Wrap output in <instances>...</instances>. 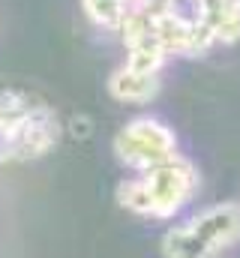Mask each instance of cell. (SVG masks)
<instances>
[{
  "mask_svg": "<svg viewBox=\"0 0 240 258\" xmlns=\"http://www.w3.org/2000/svg\"><path fill=\"white\" fill-rule=\"evenodd\" d=\"M192 189H195V171L183 159L171 156V159L147 168L144 177L120 186V201L135 213L162 219V216H171L189 198Z\"/></svg>",
  "mask_w": 240,
  "mask_h": 258,
  "instance_id": "obj_1",
  "label": "cell"
},
{
  "mask_svg": "<svg viewBox=\"0 0 240 258\" xmlns=\"http://www.w3.org/2000/svg\"><path fill=\"white\" fill-rule=\"evenodd\" d=\"M240 234V210L225 204L201 213L189 225L174 228L165 237L168 258H216L222 246H228Z\"/></svg>",
  "mask_w": 240,
  "mask_h": 258,
  "instance_id": "obj_2",
  "label": "cell"
},
{
  "mask_svg": "<svg viewBox=\"0 0 240 258\" xmlns=\"http://www.w3.org/2000/svg\"><path fill=\"white\" fill-rule=\"evenodd\" d=\"M174 135L156 120H135L117 135V156L132 168H153L174 156Z\"/></svg>",
  "mask_w": 240,
  "mask_h": 258,
  "instance_id": "obj_3",
  "label": "cell"
},
{
  "mask_svg": "<svg viewBox=\"0 0 240 258\" xmlns=\"http://www.w3.org/2000/svg\"><path fill=\"white\" fill-rule=\"evenodd\" d=\"M192 15L213 42L231 45L240 39V0H195Z\"/></svg>",
  "mask_w": 240,
  "mask_h": 258,
  "instance_id": "obj_4",
  "label": "cell"
},
{
  "mask_svg": "<svg viewBox=\"0 0 240 258\" xmlns=\"http://www.w3.org/2000/svg\"><path fill=\"white\" fill-rule=\"evenodd\" d=\"M111 93L123 99V102H147L156 90H159V78L153 72H138V69H129L123 66L111 75Z\"/></svg>",
  "mask_w": 240,
  "mask_h": 258,
  "instance_id": "obj_5",
  "label": "cell"
}]
</instances>
